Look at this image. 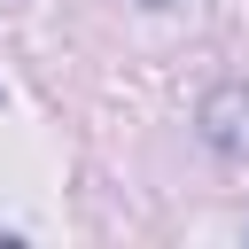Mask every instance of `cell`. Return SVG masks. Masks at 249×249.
I'll return each mask as SVG.
<instances>
[{"mask_svg": "<svg viewBox=\"0 0 249 249\" xmlns=\"http://www.w3.org/2000/svg\"><path fill=\"white\" fill-rule=\"evenodd\" d=\"M202 140H210L218 156H249V86L202 93Z\"/></svg>", "mask_w": 249, "mask_h": 249, "instance_id": "obj_1", "label": "cell"}]
</instances>
